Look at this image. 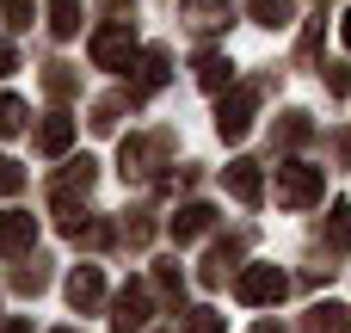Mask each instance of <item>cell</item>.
Returning <instances> with one entry per match:
<instances>
[{"mask_svg":"<svg viewBox=\"0 0 351 333\" xmlns=\"http://www.w3.org/2000/svg\"><path fill=\"white\" fill-rule=\"evenodd\" d=\"M0 12H6V25H31V0H0Z\"/></svg>","mask_w":351,"mask_h":333,"instance_id":"obj_22","label":"cell"},{"mask_svg":"<svg viewBox=\"0 0 351 333\" xmlns=\"http://www.w3.org/2000/svg\"><path fill=\"white\" fill-rule=\"evenodd\" d=\"M31 241H37V222H31L25 210H6V216H0V253H25Z\"/></svg>","mask_w":351,"mask_h":333,"instance_id":"obj_10","label":"cell"},{"mask_svg":"<svg viewBox=\"0 0 351 333\" xmlns=\"http://www.w3.org/2000/svg\"><path fill=\"white\" fill-rule=\"evenodd\" d=\"M142 321H148V290H142V284H123L117 303H111V328L117 333H142Z\"/></svg>","mask_w":351,"mask_h":333,"instance_id":"obj_5","label":"cell"},{"mask_svg":"<svg viewBox=\"0 0 351 333\" xmlns=\"http://www.w3.org/2000/svg\"><path fill=\"white\" fill-rule=\"evenodd\" d=\"M228 80H234V68H228V56H216V49H204V56H197V87H204V93H222Z\"/></svg>","mask_w":351,"mask_h":333,"instance_id":"obj_12","label":"cell"},{"mask_svg":"<svg viewBox=\"0 0 351 333\" xmlns=\"http://www.w3.org/2000/svg\"><path fill=\"white\" fill-rule=\"evenodd\" d=\"M86 192H93V161L80 154V161H68V173L56 179V210H62V222H68L74 198H86Z\"/></svg>","mask_w":351,"mask_h":333,"instance_id":"obj_6","label":"cell"},{"mask_svg":"<svg viewBox=\"0 0 351 333\" xmlns=\"http://www.w3.org/2000/svg\"><path fill=\"white\" fill-rule=\"evenodd\" d=\"M253 333H284V328H278V321H259V328H253Z\"/></svg>","mask_w":351,"mask_h":333,"instance_id":"obj_29","label":"cell"},{"mask_svg":"<svg viewBox=\"0 0 351 333\" xmlns=\"http://www.w3.org/2000/svg\"><path fill=\"white\" fill-rule=\"evenodd\" d=\"M321 192H327V173L321 167H308V161L278 167V204L284 210H308V204H321Z\"/></svg>","mask_w":351,"mask_h":333,"instance_id":"obj_1","label":"cell"},{"mask_svg":"<svg viewBox=\"0 0 351 333\" xmlns=\"http://www.w3.org/2000/svg\"><path fill=\"white\" fill-rule=\"evenodd\" d=\"M43 80H49V93H68V87H74V74H68V68H62V62H56V68H49V74H43Z\"/></svg>","mask_w":351,"mask_h":333,"instance_id":"obj_26","label":"cell"},{"mask_svg":"<svg viewBox=\"0 0 351 333\" xmlns=\"http://www.w3.org/2000/svg\"><path fill=\"white\" fill-rule=\"evenodd\" d=\"M302 136H308V117L290 111V117H284V142H302Z\"/></svg>","mask_w":351,"mask_h":333,"instance_id":"obj_25","label":"cell"},{"mask_svg":"<svg viewBox=\"0 0 351 333\" xmlns=\"http://www.w3.org/2000/svg\"><path fill=\"white\" fill-rule=\"evenodd\" d=\"M210 222H216V210H210V204H185V210H179V216L167 222V235H173V241L185 247V241H197V235H210Z\"/></svg>","mask_w":351,"mask_h":333,"instance_id":"obj_7","label":"cell"},{"mask_svg":"<svg viewBox=\"0 0 351 333\" xmlns=\"http://www.w3.org/2000/svg\"><path fill=\"white\" fill-rule=\"evenodd\" d=\"M154 87H167V56H160V49H148V56H142V80H136V99H148Z\"/></svg>","mask_w":351,"mask_h":333,"instance_id":"obj_15","label":"cell"},{"mask_svg":"<svg viewBox=\"0 0 351 333\" xmlns=\"http://www.w3.org/2000/svg\"><path fill=\"white\" fill-rule=\"evenodd\" d=\"M185 333H222V315H210V309H197V315H191V328Z\"/></svg>","mask_w":351,"mask_h":333,"instance_id":"obj_24","label":"cell"},{"mask_svg":"<svg viewBox=\"0 0 351 333\" xmlns=\"http://www.w3.org/2000/svg\"><path fill=\"white\" fill-rule=\"evenodd\" d=\"M154 290H160L167 303H179V297H185V278H179V266H154Z\"/></svg>","mask_w":351,"mask_h":333,"instance_id":"obj_19","label":"cell"},{"mask_svg":"<svg viewBox=\"0 0 351 333\" xmlns=\"http://www.w3.org/2000/svg\"><path fill=\"white\" fill-rule=\"evenodd\" d=\"M19 185H25V173H19V161H6V154H0V192H19Z\"/></svg>","mask_w":351,"mask_h":333,"instance_id":"obj_23","label":"cell"},{"mask_svg":"<svg viewBox=\"0 0 351 333\" xmlns=\"http://www.w3.org/2000/svg\"><path fill=\"white\" fill-rule=\"evenodd\" d=\"M49 31L56 37H74L80 31V0H49Z\"/></svg>","mask_w":351,"mask_h":333,"instance_id":"obj_16","label":"cell"},{"mask_svg":"<svg viewBox=\"0 0 351 333\" xmlns=\"http://www.w3.org/2000/svg\"><path fill=\"white\" fill-rule=\"evenodd\" d=\"M222 179H228V192H234L241 204H259V198H265V179H259V167H253V161H234Z\"/></svg>","mask_w":351,"mask_h":333,"instance_id":"obj_11","label":"cell"},{"mask_svg":"<svg viewBox=\"0 0 351 333\" xmlns=\"http://www.w3.org/2000/svg\"><path fill=\"white\" fill-rule=\"evenodd\" d=\"M253 105H259V93H253V87L222 93V105H216V130H222V142H241V136L253 130Z\"/></svg>","mask_w":351,"mask_h":333,"instance_id":"obj_3","label":"cell"},{"mask_svg":"<svg viewBox=\"0 0 351 333\" xmlns=\"http://www.w3.org/2000/svg\"><path fill=\"white\" fill-rule=\"evenodd\" d=\"M339 328H346V309H339V303L308 309V333H339Z\"/></svg>","mask_w":351,"mask_h":333,"instance_id":"obj_18","label":"cell"},{"mask_svg":"<svg viewBox=\"0 0 351 333\" xmlns=\"http://www.w3.org/2000/svg\"><path fill=\"white\" fill-rule=\"evenodd\" d=\"M56 333H74V328H56Z\"/></svg>","mask_w":351,"mask_h":333,"instance_id":"obj_31","label":"cell"},{"mask_svg":"<svg viewBox=\"0 0 351 333\" xmlns=\"http://www.w3.org/2000/svg\"><path fill=\"white\" fill-rule=\"evenodd\" d=\"M259 25H290V0H247Z\"/></svg>","mask_w":351,"mask_h":333,"instance_id":"obj_20","label":"cell"},{"mask_svg":"<svg viewBox=\"0 0 351 333\" xmlns=\"http://www.w3.org/2000/svg\"><path fill=\"white\" fill-rule=\"evenodd\" d=\"M179 12H185L197 31H222V25L234 19V6H228V0H179Z\"/></svg>","mask_w":351,"mask_h":333,"instance_id":"obj_9","label":"cell"},{"mask_svg":"<svg viewBox=\"0 0 351 333\" xmlns=\"http://www.w3.org/2000/svg\"><path fill=\"white\" fill-rule=\"evenodd\" d=\"M0 333H31V328H25V321H6V328H0Z\"/></svg>","mask_w":351,"mask_h":333,"instance_id":"obj_28","label":"cell"},{"mask_svg":"<svg viewBox=\"0 0 351 333\" xmlns=\"http://www.w3.org/2000/svg\"><path fill=\"white\" fill-rule=\"evenodd\" d=\"M12 68H19V56H12V49H6V43H0V80H6V74H12Z\"/></svg>","mask_w":351,"mask_h":333,"instance_id":"obj_27","label":"cell"},{"mask_svg":"<svg viewBox=\"0 0 351 333\" xmlns=\"http://www.w3.org/2000/svg\"><path fill=\"white\" fill-rule=\"evenodd\" d=\"M284 290H290V278H284L278 266H247V272L234 278V297L253 303V309H259V303H278Z\"/></svg>","mask_w":351,"mask_h":333,"instance_id":"obj_4","label":"cell"},{"mask_svg":"<svg viewBox=\"0 0 351 333\" xmlns=\"http://www.w3.org/2000/svg\"><path fill=\"white\" fill-rule=\"evenodd\" d=\"M93 62H99V68H130V62H136V31H130V19L93 31Z\"/></svg>","mask_w":351,"mask_h":333,"instance_id":"obj_2","label":"cell"},{"mask_svg":"<svg viewBox=\"0 0 351 333\" xmlns=\"http://www.w3.org/2000/svg\"><path fill=\"white\" fill-rule=\"evenodd\" d=\"M99 297H105V278H99V266H80V272L68 278V303L86 315V309H99Z\"/></svg>","mask_w":351,"mask_h":333,"instance_id":"obj_8","label":"cell"},{"mask_svg":"<svg viewBox=\"0 0 351 333\" xmlns=\"http://www.w3.org/2000/svg\"><path fill=\"white\" fill-rule=\"evenodd\" d=\"M25 130V105L19 99H0V136H19Z\"/></svg>","mask_w":351,"mask_h":333,"instance_id":"obj_21","label":"cell"},{"mask_svg":"<svg viewBox=\"0 0 351 333\" xmlns=\"http://www.w3.org/2000/svg\"><path fill=\"white\" fill-rule=\"evenodd\" d=\"M154 148H160V142L130 136V142H123V179H142V173H148V161H154Z\"/></svg>","mask_w":351,"mask_h":333,"instance_id":"obj_14","label":"cell"},{"mask_svg":"<svg viewBox=\"0 0 351 333\" xmlns=\"http://www.w3.org/2000/svg\"><path fill=\"white\" fill-rule=\"evenodd\" d=\"M327 241H333L339 253H351V204H333V216H327Z\"/></svg>","mask_w":351,"mask_h":333,"instance_id":"obj_17","label":"cell"},{"mask_svg":"<svg viewBox=\"0 0 351 333\" xmlns=\"http://www.w3.org/2000/svg\"><path fill=\"white\" fill-rule=\"evenodd\" d=\"M339 37H346V49H351V12H346V25H339Z\"/></svg>","mask_w":351,"mask_h":333,"instance_id":"obj_30","label":"cell"},{"mask_svg":"<svg viewBox=\"0 0 351 333\" xmlns=\"http://www.w3.org/2000/svg\"><path fill=\"white\" fill-rule=\"evenodd\" d=\"M68 142H74V117H43V130H37V148L43 154H68Z\"/></svg>","mask_w":351,"mask_h":333,"instance_id":"obj_13","label":"cell"}]
</instances>
